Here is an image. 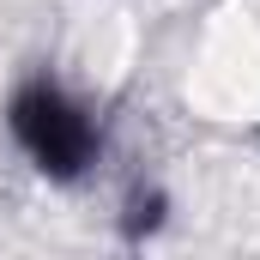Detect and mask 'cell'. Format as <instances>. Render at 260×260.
<instances>
[{"instance_id":"obj_1","label":"cell","mask_w":260,"mask_h":260,"mask_svg":"<svg viewBox=\"0 0 260 260\" xmlns=\"http://www.w3.org/2000/svg\"><path fill=\"white\" fill-rule=\"evenodd\" d=\"M12 133H18V145L37 157V170H49V176H79V170L91 164V151H97V133L85 121V109L67 103L55 85L18 91V103H12Z\"/></svg>"}]
</instances>
